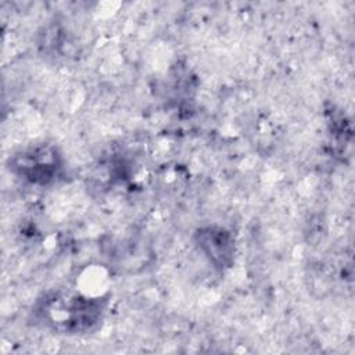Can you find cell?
Here are the masks:
<instances>
[{"label": "cell", "instance_id": "1", "mask_svg": "<svg viewBox=\"0 0 355 355\" xmlns=\"http://www.w3.org/2000/svg\"><path fill=\"white\" fill-rule=\"evenodd\" d=\"M17 168L32 182H47L57 173V155L46 147H39L22 154Z\"/></svg>", "mask_w": 355, "mask_h": 355}, {"label": "cell", "instance_id": "2", "mask_svg": "<svg viewBox=\"0 0 355 355\" xmlns=\"http://www.w3.org/2000/svg\"><path fill=\"white\" fill-rule=\"evenodd\" d=\"M201 247L215 263H225L230 255V241L222 232L207 230L201 234Z\"/></svg>", "mask_w": 355, "mask_h": 355}]
</instances>
